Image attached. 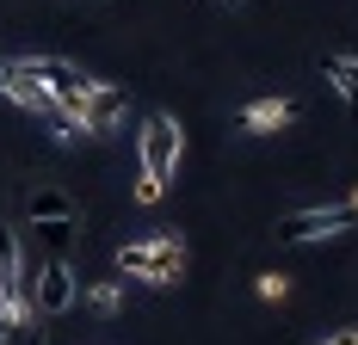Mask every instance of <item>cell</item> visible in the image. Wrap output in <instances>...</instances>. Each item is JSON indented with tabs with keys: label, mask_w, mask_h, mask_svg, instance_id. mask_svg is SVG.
<instances>
[{
	"label": "cell",
	"mask_w": 358,
	"mask_h": 345,
	"mask_svg": "<svg viewBox=\"0 0 358 345\" xmlns=\"http://www.w3.org/2000/svg\"><path fill=\"white\" fill-rule=\"evenodd\" d=\"M117 272L136 277V284H155L167 290L185 277V241L179 235H148V241H124L117 247Z\"/></svg>",
	"instance_id": "cell-1"
},
{
	"label": "cell",
	"mask_w": 358,
	"mask_h": 345,
	"mask_svg": "<svg viewBox=\"0 0 358 345\" xmlns=\"http://www.w3.org/2000/svg\"><path fill=\"white\" fill-rule=\"evenodd\" d=\"M136 154H143V172H155V179H167V185H173L179 161H185V130H179V117L148 111V124L136 130Z\"/></svg>",
	"instance_id": "cell-2"
},
{
	"label": "cell",
	"mask_w": 358,
	"mask_h": 345,
	"mask_svg": "<svg viewBox=\"0 0 358 345\" xmlns=\"http://www.w3.org/2000/svg\"><path fill=\"white\" fill-rule=\"evenodd\" d=\"M25 277H31V309L37 314H62L80 296V284H74V265H69V253H43V259H25Z\"/></svg>",
	"instance_id": "cell-3"
},
{
	"label": "cell",
	"mask_w": 358,
	"mask_h": 345,
	"mask_svg": "<svg viewBox=\"0 0 358 345\" xmlns=\"http://www.w3.org/2000/svg\"><path fill=\"white\" fill-rule=\"evenodd\" d=\"M358 216L346 210V198L340 204H315V210H290L285 222H278V241L290 247H309V241H334V235H346Z\"/></svg>",
	"instance_id": "cell-4"
},
{
	"label": "cell",
	"mask_w": 358,
	"mask_h": 345,
	"mask_svg": "<svg viewBox=\"0 0 358 345\" xmlns=\"http://www.w3.org/2000/svg\"><path fill=\"white\" fill-rule=\"evenodd\" d=\"M31 62V74L50 87V99H56V111H69V117H80V99L93 93V74H80L74 62H62V56H25Z\"/></svg>",
	"instance_id": "cell-5"
},
{
	"label": "cell",
	"mask_w": 358,
	"mask_h": 345,
	"mask_svg": "<svg viewBox=\"0 0 358 345\" xmlns=\"http://www.w3.org/2000/svg\"><path fill=\"white\" fill-rule=\"evenodd\" d=\"M124 117H130V93L111 87V80H93V93L80 99V117L74 124H80V136H111Z\"/></svg>",
	"instance_id": "cell-6"
},
{
	"label": "cell",
	"mask_w": 358,
	"mask_h": 345,
	"mask_svg": "<svg viewBox=\"0 0 358 345\" xmlns=\"http://www.w3.org/2000/svg\"><path fill=\"white\" fill-rule=\"evenodd\" d=\"M0 99H13L19 111H31V117H43V124L56 117V99H50V87L31 74V62H6V93H0Z\"/></svg>",
	"instance_id": "cell-7"
},
{
	"label": "cell",
	"mask_w": 358,
	"mask_h": 345,
	"mask_svg": "<svg viewBox=\"0 0 358 345\" xmlns=\"http://www.w3.org/2000/svg\"><path fill=\"white\" fill-rule=\"evenodd\" d=\"M290 124H296V105L278 99V93H272V99H248L241 117H235L241 136H278V130H290Z\"/></svg>",
	"instance_id": "cell-8"
},
{
	"label": "cell",
	"mask_w": 358,
	"mask_h": 345,
	"mask_svg": "<svg viewBox=\"0 0 358 345\" xmlns=\"http://www.w3.org/2000/svg\"><path fill=\"white\" fill-rule=\"evenodd\" d=\"M322 74H327V87H334V93H340V99L358 111V50H340V56H327Z\"/></svg>",
	"instance_id": "cell-9"
},
{
	"label": "cell",
	"mask_w": 358,
	"mask_h": 345,
	"mask_svg": "<svg viewBox=\"0 0 358 345\" xmlns=\"http://www.w3.org/2000/svg\"><path fill=\"white\" fill-rule=\"evenodd\" d=\"M74 216V198L62 191V185H43V191H31V222H69Z\"/></svg>",
	"instance_id": "cell-10"
},
{
	"label": "cell",
	"mask_w": 358,
	"mask_h": 345,
	"mask_svg": "<svg viewBox=\"0 0 358 345\" xmlns=\"http://www.w3.org/2000/svg\"><path fill=\"white\" fill-rule=\"evenodd\" d=\"M0 345H50V333H43V314L25 309L19 321H6V327H0Z\"/></svg>",
	"instance_id": "cell-11"
},
{
	"label": "cell",
	"mask_w": 358,
	"mask_h": 345,
	"mask_svg": "<svg viewBox=\"0 0 358 345\" xmlns=\"http://www.w3.org/2000/svg\"><path fill=\"white\" fill-rule=\"evenodd\" d=\"M31 228H37V241H43V253H69L80 216H69V222H31Z\"/></svg>",
	"instance_id": "cell-12"
},
{
	"label": "cell",
	"mask_w": 358,
	"mask_h": 345,
	"mask_svg": "<svg viewBox=\"0 0 358 345\" xmlns=\"http://www.w3.org/2000/svg\"><path fill=\"white\" fill-rule=\"evenodd\" d=\"M87 309H93V314H106V321H111V314L124 309V290H117L111 277H106V284H87Z\"/></svg>",
	"instance_id": "cell-13"
},
{
	"label": "cell",
	"mask_w": 358,
	"mask_h": 345,
	"mask_svg": "<svg viewBox=\"0 0 358 345\" xmlns=\"http://www.w3.org/2000/svg\"><path fill=\"white\" fill-rule=\"evenodd\" d=\"M253 290H259V302H285V296H290V277L285 272H259V277H253Z\"/></svg>",
	"instance_id": "cell-14"
},
{
	"label": "cell",
	"mask_w": 358,
	"mask_h": 345,
	"mask_svg": "<svg viewBox=\"0 0 358 345\" xmlns=\"http://www.w3.org/2000/svg\"><path fill=\"white\" fill-rule=\"evenodd\" d=\"M161 198H167V179H155V172H136V204L155 210Z\"/></svg>",
	"instance_id": "cell-15"
},
{
	"label": "cell",
	"mask_w": 358,
	"mask_h": 345,
	"mask_svg": "<svg viewBox=\"0 0 358 345\" xmlns=\"http://www.w3.org/2000/svg\"><path fill=\"white\" fill-rule=\"evenodd\" d=\"M309 345H358V327H340V333H327V339H309Z\"/></svg>",
	"instance_id": "cell-16"
},
{
	"label": "cell",
	"mask_w": 358,
	"mask_h": 345,
	"mask_svg": "<svg viewBox=\"0 0 358 345\" xmlns=\"http://www.w3.org/2000/svg\"><path fill=\"white\" fill-rule=\"evenodd\" d=\"M216 6H229V13H235V6H248V0H216Z\"/></svg>",
	"instance_id": "cell-17"
},
{
	"label": "cell",
	"mask_w": 358,
	"mask_h": 345,
	"mask_svg": "<svg viewBox=\"0 0 358 345\" xmlns=\"http://www.w3.org/2000/svg\"><path fill=\"white\" fill-rule=\"evenodd\" d=\"M346 210H352V216H358V191H352V198H346Z\"/></svg>",
	"instance_id": "cell-18"
},
{
	"label": "cell",
	"mask_w": 358,
	"mask_h": 345,
	"mask_svg": "<svg viewBox=\"0 0 358 345\" xmlns=\"http://www.w3.org/2000/svg\"><path fill=\"white\" fill-rule=\"evenodd\" d=\"M0 93H6V62H0Z\"/></svg>",
	"instance_id": "cell-19"
}]
</instances>
